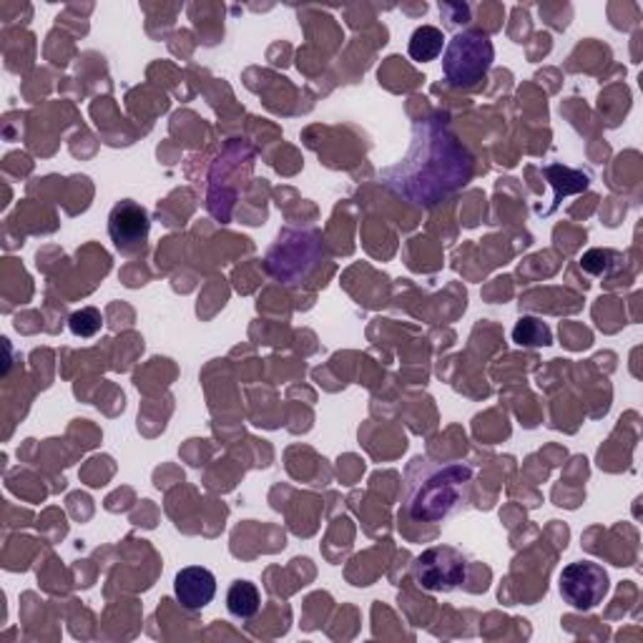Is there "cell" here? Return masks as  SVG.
<instances>
[{
	"instance_id": "8",
	"label": "cell",
	"mask_w": 643,
	"mask_h": 643,
	"mask_svg": "<svg viewBox=\"0 0 643 643\" xmlns=\"http://www.w3.org/2000/svg\"><path fill=\"white\" fill-rule=\"evenodd\" d=\"M226 609L234 619H254L262 609V595L257 591V585L249 581H234L229 593H226Z\"/></svg>"
},
{
	"instance_id": "9",
	"label": "cell",
	"mask_w": 643,
	"mask_h": 643,
	"mask_svg": "<svg viewBox=\"0 0 643 643\" xmlns=\"http://www.w3.org/2000/svg\"><path fill=\"white\" fill-rule=\"evenodd\" d=\"M442 45H446V35H442L440 28L420 25V28H415V33L410 38L408 53L412 61L430 63L442 53Z\"/></svg>"
},
{
	"instance_id": "4",
	"label": "cell",
	"mask_w": 643,
	"mask_h": 643,
	"mask_svg": "<svg viewBox=\"0 0 643 643\" xmlns=\"http://www.w3.org/2000/svg\"><path fill=\"white\" fill-rule=\"evenodd\" d=\"M415 579L425 591L448 593L468 579V558L458 548L435 545L415 561Z\"/></svg>"
},
{
	"instance_id": "7",
	"label": "cell",
	"mask_w": 643,
	"mask_h": 643,
	"mask_svg": "<svg viewBox=\"0 0 643 643\" xmlns=\"http://www.w3.org/2000/svg\"><path fill=\"white\" fill-rule=\"evenodd\" d=\"M174 593L186 611H202L210 606L216 595V579L210 569L188 565L174 579Z\"/></svg>"
},
{
	"instance_id": "1",
	"label": "cell",
	"mask_w": 643,
	"mask_h": 643,
	"mask_svg": "<svg viewBox=\"0 0 643 643\" xmlns=\"http://www.w3.org/2000/svg\"><path fill=\"white\" fill-rule=\"evenodd\" d=\"M418 131L422 139H415L412 154L402 166L387 172V178L412 202L438 204L442 196L468 184L472 159L440 121H428Z\"/></svg>"
},
{
	"instance_id": "11",
	"label": "cell",
	"mask_w": 643,
	"mask_h": 643,
	"mask_svg": "<svg viewBox=\"0 0 643 643\" xmlns=\"http://www.w3.org/2000/svg\"><path fill=\"white\" fill-rule=\"evenodd\" d=\"M513 339L520 347H548L553 343V335L545 327V322L535 317H523L513 329Z\"/></svg>"
},
{
	"instance_id": "12",
	"label": "cell",
	"mask_w": 643,
	"mask_h": 643,
	"mask_svg": "<svg viewBox=\"0 0 643 643\" xmlns=\"http://www.w3.org/2000/svg\"><path fill=\"white\" fill-rule=\"evenodd\" d=\"M581 267L593 277H613L623 267V257L613 249H591L581 257Z\"/></svg>"
},
{
	"instance_id": "13",
	"label": "cell",
	"mask_w": 643,
	"mask_h": 643,
	"mask_svg": "<svg viewBox=\"0 0 643 643\" xmlns=\"http://www.w3.org/2000/svg\"><path fill=\"white\" fill-rule=\"evenodd\" d=\"M69 327H71V333L75 337H83V339L99 335L101 327H103L101 309H96V307H83L79 312H73L71 319H69Z\"/></svg>"
},
{
	"instance_id": "6",
	"label": "cell",
	"mask_w": 643,
	"mask_h": 643,
	"mask_svg": "<svg viewBox=\"0 0 643 643\" xmlns=\"http://www.w3.org/2000/svg\"><path fill=\"white\" fill-rule=\"evenodd\" d=\"M151 232V220L144 206L136 202H119L109 214V234L119 252L134 254L144 249Z\"/></svg>"
},
{
	"instance_id": "5",
	"label": "cell",
	"mask_w": 643,
	"mask_h": 643,
	"mask_svg": "<svg viewBox=\"0 0 643 643\" xmlns=\"http://www.w3.org/2000/svg\"><path fill=\"white\" fill-rule=\"evenodd\" d=\"M609 573L603 565L579 561L565 565L561 573V595L575 611H593L609 593Z\"/></svg>"
},
{
	"instance_id": "10",
	"label": "cell",
	"mask_w": 643,
	"mask_h": 643,
	"mask_svg": "<svg viewBox=\"0 0 643 643\" xmlns=\"http://www.w3.org/2000/svg\"><path fill=\"white\" fill-rule=\"evenodd\" d=\"M545 176L551 178V184L555 186V202H553V210H555L558 202H561L563 196L585 192V188L591 186L589 174L573 172V169H563V166H558V164L548 166V169H545Z\"/></svg>"
},
{
	"instance_id": "3",
	"label": "cell",
	"mask_w": 643,
	"mask_h": 643,
	"mask_svg": "<svg viewBox=\"0 0 643 643\" xmlns=\"http://www.w3.org/2000/svg\"><path fill=\"white\" fill-rule=\"evenodd\" d=\"M493 59L496 49L486 33L462 31L452 35L446 53H442V73H446L450 86L470 89L486 79Z\"/></svg>"
},
{
	"instance_id": "2",
	"label": "cell",
	"mask_w": 643,
	"mask_h": 643,
	"mask_svg": "<svg viewBox=\"0 0 643 643\" xmlns=\"http://www.w3.org/2000/svg\"><path fill=\"white\" fill-rule=\"evenodd\" d=\"M472 468L460 462H428L418 458L410 468L408 513L422 523H440L466 503Z\"/></svg>"
}]
</instances>
